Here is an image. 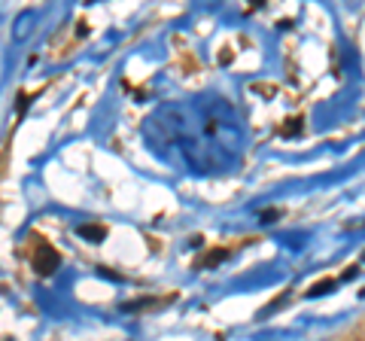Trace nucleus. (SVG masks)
Listing matches in <instances>:
<instances>
[{"label":"nucleus","instance_id":"20e7f679","mask_svg":"<svg viewBox=\"0 0 365 341\" xmlns=\"http://www.w3.org/2000/svg\"><path fill=\"white\" fill-rule=\"evenodd\" d=\"M326 290H335V280H329V278H323V280H317V283H314V287H311V290H307V295H311V299H314V295H319V292H326Z\"/></svg>","mask_w":365,"mask_h":341},{"label":"nucleus","instance_id":"f03ea898","mask_svg":"<svg viewBox=\"0 0 365 341\" xmlns=\"http://www.w3.org/2000/svg\"><path fill=\"white\" fill-rule=\"evenodd\" d=\"M225 256H232V250H228V247H222V250H213V253H207V256H204L198 265H207V268H213V265H220Z\"/></svg>","mask_w":365,"mask_h":341},{"label":"nucleus","instance_id":"7ed1b4c3","mask_svg":"<svg viewBox=\"0 0 365 341\" xmlns=\"http://www.w3.org/2000/svg\"><path fill=\"white\" fill-rule=\"evenodd\" d=\"M76 232L83 235V238H88V241H101V238L107 235V229H104V225H79Z\"/></svg>","mask_w":365,"mask_h":341},{"label":"nucleus","instance_id":"39448f33","mask_svg":"<svg viewBox=\"0 0 365 341\" xmlns=\"http://www.w3.org/2000/svg\"><path fill=\"white\" fill-rule=\"evenodd\" d=\"M362 341H365V338H362Z\"/></svg>","mask_w":365,"mask_h":341},{"label":"nucleus","instance_id":"f257e3e1","mask_svg":"<svg viewBox=\"0 0 365 341\" xmlns=\"http://www.w3.org/2000/svg\"><path fill=\"white\" fill-rule=\"evenodd\" d=\"M34 271H37L40 278H49L52 271H58L61 265V256H58V250H55L46 238H37V247H34Z\"/></svg>","mask_w":365,"mask_h":341}]
</instances>
